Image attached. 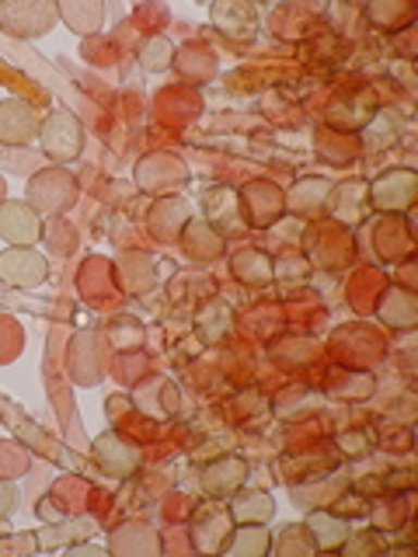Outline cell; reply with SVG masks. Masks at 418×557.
<instances>
[{
  "label": "cell",
  "instance_id": "1",
  "mask_svg": "<svg viewBox=\"0 0 418 557\" xmlns=\"http://www.w3.org/2000/svg\"><path fill=\"white\" fill-rule=\"evenodd\" d=\"M77 191H81L77 178L66 168H42L28 178V191H25L28 199L25 202L39 216H57V213H66V209L77 202Z\"/></svg>",
  "mask_w": 418,
  "mask_h": 557
},
{
  "label": "cell",
  "instance_id": "2",
  "mask_svg": "<svg viewBox=\"0 0 418 557\" xmlns=\"http://www.w3.org/2000/svg\"><path fill=\"white\" fill-rule=\"evenodd\" d=\"M57 0H8V4H0V28L11 39H42L57 28Z\"/></svg>",
  "mask_w": 418,
  "mask_h": 557
},
{
  "label": "cell",
  "instance_id": "3",
  "mask_svg": "<svg viewBox=\"0 0 418 557\" xmlns=\"http://www.w3.org/2000/svg\"><path fill=\"white\" fill-rule=\"evenodd\" d=\"M39 139H42V153L52 164H70V161H77L84 150V126L74 112L57 109L42 119Z\"/></svg>",
  "mask_w": 418,
  "mask_h": 557
},
{
  "label": "cell",
  "instance_id": "4",
  "mask_svg": "<svg viewBox=\"0 0 418 557\" xmlns=\"http://www.w3.org/2000/svg\"><path fill=\"white\" fill-rule=\"evenodd\" d=\"M49 278V261L35 248H4L0 251V283L11 289H39Z\"/></svg>",
  "mask_w": 418,
  "mask_h": 557
},
{
  "label": "cell",
  "instance_id": "5",
  "mask_svg": "<svg viewBox=\"0 0 418 557\" xmlns=\"http://www.w3.org/2000/svg\"><path fill=\"white\" fill-rule=\"evenodd\" d=\"M415 196H418V178L408 168L383 171L370 185V202L380 209V213H408Z\"/></svg>",
  "mask_w": 418,
  "mask_h": 557
},
{
  "label": "cell",
  "instance_id": "6",
  "mask_svg": "<svg viewBox=\"0 0 418 557\" xmlns=\"http://www.w3.org/2000/svg\"><path fill=\"white\" fill-rule=\"evenodd\" d=\"M39 237H42V216L25 199L0 202V240H8V248H32Z\"/></svg>",
  "mask_w": 418,
  "mask_h": 557
},
{
  "label": "cell",
  "instance_id": "7",
  "mask_svg": "<svg viewBox=\"0 0 418 557\" xmlns=\"http://www.w3.org/2000/svg\"><path fill=\"white\" fill-rule=\"evenodd\" d=\"M42 129V119L35 112V104L22 98L0 101V147H28Z\"/></svg>",
  "mask_w": 418,
  "mask_h": 557
},
{
  "label": "cell",
  "instance_id": "8",
  "mask_svg": "<svg viewBox=\"0 0 418 557\" xmlns=\"http://www.w3.org/2000/svg\"><path fill=\"white\" fill-rule=\"evenodd\" d=\"M95 460H98V467L104 470V474L130 478L139 470V449L122 440V435L104 432L95 440Z\"/></svg>",
  "mask_w": 418,
  "mask_h": 557
},
{
  "label": "cell",
  "instance_id": "9",
  "mask_svg": "<svg viewBox=\"0 0 418 557\" xmlns=\"http://www.w3.org/2000/svg\"><path fill=\"white\" fill-rule=\"evenodd\" d=\"M209 17H213V25L226 35V39H234V42H248V39H255V32H258L255 8L251 4H237V0H223V4H213Z\"/></svg>",
  "mask_w": 418,
  "mask_h": 557
},
{
  "label": "cell",
  "instance_id": "10",
  "mask_svg": "<svg viewBox=\"0 0 418 557\" xmlns=\"http://www.w3.org/2000/svg\"><path fill=\"white\" fill-rule=\"evenodd\" d=\"M272 550V533L266 522H237L231 536L220 544V554H237V557H261Z\"/></svg>",
  "mask_w": 418,
  "mask_h": 557
},
{
  "label": "cell",
  "instance_id": "11",
  "mask_svg": "<svg viewBox=\"0 0 418 557\" xmlns=\"http://www.w3.org/2000/svg\"><path fill=\"white\" fill-rule=\"evenodd\" d=\"M182 244H185V255L192 261H217L223 255V237H220L217 226L206 223V220H188Z\"/></svg>",
  "mask_w": 418,
  "mask_h": 557
},
{
  "label": "cell",
  "instance_id": "12",
  "mask_svg": "<svg viewBox=\"0 0 418 557\" xmlns=\"http://www.w3.org/2000/svg\"><path fill=\"white\" fill-rule=\"evenodd\" d=\"M244 470H248V467H244V460H237V457L209 463L206 474H202V492L213 495V498H231L244 484Z\"/></svg>",
  "mask_w": 418,
  "mask_h": 557
},
{
  "label": "cell",
  "instance_id": "13",
  "mask_svg": "<svg viewBox=\"0 0 418 557\" xmlns=\"http://www.w3.org/2000/svg\"><path fill=\"white\" fill-rule=\"evenodd\" d=\"M226 512H231L234 522H269L275 516V502L258 487H237Z\"/></svg>",
  "mask_w": 418,
  "mask_h": 557
},
{
  "label": "cell",
  "instance_id": "14",
  "mask_svg": "<svg viewBox=\"0 0 418 557\" xmlns=\"http://www.w3.org/2000/svg\"><path fill=\"white\" fill-rule=\"evenodd\" d=\"M307 530H310L314 547H318V550H339L345 544V536L353 533L345 519H335L331 512H310L307 516Z\"/></svg>",
  "mask_w": 418,
  "mask_h": 557
},
{
  "label": "cell",
  "instance_id": "15",
  "mask_svg": "<svg viewBox=\"0 0 418 557\" xmlns=\"http://www.w3.org/2000/svg\"><path fill=\"white\" fill-rule=\"evenodd\" d=\"M60 8V17L66 22L70 32H77V35H91L101 28V17H104V4L101 0H70V4H57Z\"/></svg>",
  "mask_w": 418,
  "mask_h": 557
},
{
  "label": "cell",
  "instance_id": "16",
  "mask_svg": "<svg viewBox=\"0 0 418 557\" xmlns=\"http://www.w3.org/2000/svg\"><path fill=\"white\" fill-rule=\"evenodd\" d=\"M380 318L401 331L415 327V296L401 286H391V293L383 296V304H380Z\"/></svg>",
  "mask_w": 418,
  "mask_h": 557
},
{
  "label": "cell",
  "instance_id": "17",
  "mask_svg": "<svg viewBox=\"0 0 418 557\" xmlns=\"http://www.w3.org/2000/svg\"><path fill=\"white\" fill-rule=\"evenodd\" d=\"M28 463H32V457H28V449L22 443L0 440V478H4V481L22 478L28 470Z\"/></svg>",
  "mask_w": 418,
  "mask_h": 557
},
{
  "label": "cell",
  "instance_id": "18",
  "mask_svg": "<svg viewBox=\"0 0 418 557\" xmlns=\"http://www.w3.org/2000/svg\"><path fill=\"white\" fill-rule=\"evenodd\" d=\"M139 63H144V70H150V74H161V70H168L174 63V46L164 39V35H153V39L144 46V52H139Z\"/></svg>",
  "mask_w": 418,
  "mask_h": 557
},
{
  "label": "cell",
  "instance_id": "19",
  "mask_svg": "<svg viewBox=\"0 0 418 557\" xmlns=\"http://www.w3.org/2000/svg\"><path fill=\"white\" fill-rule=\"evenodd\" d=\"M272 550L275 554H310L318 547H314V536L307 527H283L279 540H272Z\"/></svg>",
  "mask_w": 418,
  "mask_h": 557
},
{
  "label": "cell",
  "instance_id": "20",
  "mask_svg": "<svg viewBox=\"0 0 418 557\" xmlns=\"http://www.w3.org/2000/svg\"><path fill=\"white\" fill-rule=\"evenodd\" d=\"M339 550H345V554H366V550H383V540L377 536V533H359V536H353L348 533L345 536V544L339 547Z\"/></svg>",
  "mask_w": 418,
  "mask_h": 557
},
{
  "label": "cell",
  "instance_id": "21",
  "mask_svg": "<svg viewBox=\"0 0 418 557\" xmlns=\"http://www.w3.org/2000/svg\"><path fill=\"white\" fill-rule=\"evenodd\" d=\"M17 502H22V495H17L14 481H4V478H0V522H4V519L17 509Z\"/></svg>",
  "mask_w": 418,
  "mask_h": 557
},
{
  "label": "cell",
  "instance_id": "22",
  "mask_svg": "<svg viewBox=\"0 0 418 557\" xmlns=\"http://www.w3.org/2000/svg\"><path fill=\"white\" fill-rule=\"evenodd\" d=\"M4 196H8V185H4V178H0V202H4Z\"/></svg>",
  "mask_w": 418,
  "mask_h": 557
}]
</instances>
